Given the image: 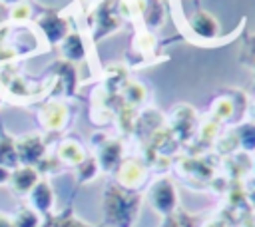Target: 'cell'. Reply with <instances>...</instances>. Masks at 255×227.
I'll return each instance as SVG.
<instances>
[{
	"label": "cell",
	"instance_id": "obj_1",
	"mask_svg": "<svg viewBox=\"0 0 255 227\" xmlns=\"http://www.w3.org/2000/svg\"><path fill=\"white\" fill-rule=\"evenodd\" d=\"M137 213V197L126 195L118 187H110L106 195V215L114 227H131Z\"/></svg>",
	"mask_w": 255,
	"mask_h": 227
},
{
	"label": "cell",
	"instance_id": "obj_2",
	"mask_svg": "<svg viewBox=\"0 0 255 227\" xmlns=\"http://www.w3.org/2000/svg\"><path fill=\"white\" fill-rule=\"evenodd\" d=\"M149 203L153 205V209L161 215H169L175 209L177 203V193L175 187L167 181V179H159L151 185L149 189Z\"/></svg>",
	"mask_w": 255,
	"mask_h": 227
},
{
	"label": "cell",
	"instance_id": "obj_3",
	"mask_svg": "<svg viewBox=\"0 0 255 227\" xmlns=\"http://www.w3.org/2000/svg\"><path fill=\"white\" fill-rule=\"evenodd\" d=\"M16 153H18V159H22L24 163H34L42 157L44 153V145L40 141V137L36 135H30V137H24L18 145H16Z\"/></svg>",
	"mask_w": 255,
	"mask_h": 227
},
{
	"label": "cell",
	"instance_id": "obj_4",
	"mask_svg": "<svg viewBox=\"0 0 255 227\" xmlns=\"http://www.w3.org/2000/svg\"><path fill=\"white\" fill-rule=\"evenodd\" d=\"M191 28H193V32L197 34V36H201V38H213L215 34H217V30H219V26H217V20L209 14V12H203V10H199V12H195L193 16H191Z\"/></svg>",
	"mask_w": 255,
	"mask_h": 227
},
{
	"label": "cell",
	"instance_id": "obj_5",
	"mask_svg": "<svg viewBox=\"0 0 255 227\" xmlns=\"http://www.w3.org/2000/svg\"><path fill=\"white\" fill-rule=\"evenodd\" d=\"M145 171H143V165L137 163V161H126L118 173V179L122 181V185L126 187H133V185H139V181L143 179Z\"/></svg>",
	"mask_w": 255,
	"mask_h": 227
},
{
	"label": "cell",
	"instance_id": "obj_6",
	"mask_svg": "<svg viewBox=\"0 0 255 227\" xmlns=\"http://www.w3.org/2000/svg\"><path fill=\"white\" fill-rule=\"evenodd\" d=\"M10 181H12V187L16 191L24 193V191H30L38 183V173H36V169H32V167L26 165V167L16 169L12 173V177H10Z\"/></svg>",
	"mask_w": 255,
	"mask_h": 227
},
{
	"label": "cell",
	"instance_id": "obj_7",
	"mask_svg": "<svg viewBox=\"0 0 255 227\" xmlns=\"http://www.w3.org/2000/svg\"><path fill=\"white\" fill-rule=\"evenodd\" d=\"M42 119L48 127L52 129H58L64 125L66 121V108L60 106V104H48L44 110H42Z\"/></svg>",
	"mask_w": 255,
	"mask_h": 227
},
{
	"label": "cell",
	"instance_id": "obj_8",
	"mask_svg": "<svg viewBox=\"0 0 255 227\" xmlns=\"http://www.w3.org/2000/svg\"><path fill=\"white\" fill-rule=\"evenodd\" d=\"M52 189L46 181H40L34 185V191H32V203L36 205L38 211H48L52 207Z\"/></svg>",
	"mask_w": 255,
	"mask_h": 227
},
{
	"label": "cell",
	"instance_id": "obj_9",
	"mask_svg": "<svg viewBox=\"0 0 255 227\" xmlns=\"http://www.w3.org/2000/svg\"><path fill=\"white\" fill-rule=\"evenodd\" d=\"M40 26H42V30L46 32V36H48L50 40H60V38L66 34V24H64L60 18H56V16H46V18H42Z\"/></svg>",
	"mask_w": 255,
	"mask_h": 227
},
{
	"label": "cell",
	"instance_id": "obj_10",
	"mask_svg": "<svg viewBox=\"0 0 255 227\" xmlns=\"http://www.w3.org/2000/svg\"><path fill=\"white\" fill-rule=\"evenodd\" d=\"M120 155H122V147H120V143H116V141L106 143V145L102 147V153H100L102 165H104L106 169H112V167L120 161Z\"/></svg>",
	"mask_w": 255,
	"mask_h": 227
},
{
	"label": "cell",
	"instance_id": "obj_11",
	"mask_svg": "<svg viewBox=\"0 0 255 227\" xmlns=\"http://www.w3.org/2000/svg\"><path fill=\"white\" fill-rule=\"evenodd\" d=\"M18 161V153H16V145L12 143V139L8 137H0V165H14Z\"/></svg>",
	"mask_w": 255,
	"mask_h": 227
},
{
	"label": "cell",
	"instance_id": "obj_12",
	"mask_svg": "<svg viewBox=\"0 0 255 227\" xmlns=\"http://www.w3.org/2000/svg\"><path fill=\"white\" fill-rule=\"evenodd\" d=\"M64 54L70 58V60H80L84 56V44L80 40V36L76 34H70L64 42Z\"/></svg>",
	"mask_w": 255,
	"mask_h": 227
},
{
	"label": "cell",
	"instance_id": "obj_13",
	"mask_svg": "<svg viewBox=\"0 0 255 227\" xmlns=\"http://www.w3.org/2000/svg\"><path fill=\"white\" fill-rule=\"evenodd\" d=\"M60 157L70 161V163H78L84 159V151L82 147L76 143V141H66L62 147H60Z\"/></svg>",
	"mask_w": 255,
	"mask_h": 227
},
{
	"label": "cell",
	"instance_id": "obj_14",
	"mask_svg": "<svg viewBox=\"0 0 255 227\" xmlns=\"http://www.w3.org/2000/svg\"><path fill=\"white\" fill-rule=\"evenodd\" d=\"M12 225L14 227H38V215L30 209H24V211L18 213V217Z\"/></svg>",
	"mask_w": 255,
	"mask_h": 227
},
{
	"label": "cell",
	"instance_id": "obj_15",
	"mask_svg": "<svg viewBox=\"0 0 255 227\" xmlns=\"http://www.w3.org/2000/svg\"><path fill=\"white\" fill-rule=\"evenodd\" d=\"M96 171H98L96 161H94V159H86V161H82V165H80V179H82V181L92 179V177L96 175Z\"/></svg>",
	"mask_w": 255,
	"mask_h": 227
},
{
	"label": "cell",
	"instance_id": "obj_16",
	"mask_svg": "<svg viewBox=\"0 0 255 227\" xmlns=\"http://www.w3.org/2000/svg\"><path fill=\"white\" fill-rule=\"evenodd\" d=\"M241 141L245 147L253 149L255 147V125H245L241 129Z\"/></svg>",
	"mask_w": 255,
	"mask_h": 227
},
{
	"label": "cell",
	"instance_id": "obj_17",
	"mask_svg": "<svg viewBox=\"0 0 255 227\" xmlns=\"http://www.w3.org/2000/svg\"><path fill=\"white\" fill-rule=\"evenodd\" d=\"M30 16V8L24 4V6H18L16 10H12V18L14 20H20V18H28Z\"/></svg>",
	"mask_w": 255,
	"mask_h": 227
},
{
	"label": "cell",
	"instance_id": "obj_18",
	"mask_svg": "<svg viewBox=\"0 0 255 227\" xmlns=\"http://www.w3.org/2000/svg\"><path fill=\"white\" fill-rule=\"evenodd\" d=\"M8 179H10V173H8V169L0 165V185H2V183H6Z\"/></svg>",
	"mask_w": 255,
	"mask_h": 227
},
{
	"label": "cell",
	"instance_id": "obj_19",
	"mask_svg": "<svg viewBox=\"0 0 255 227\" xmlns=\"http://www.w3.org/2000/svg\"><path fill=\"white\" fill-rule=\"evenodd\" d=\"M0 227H14V225H12V221H10L8 217H4V215L0 213Z\"/></svg>",
	"mask_w": 255,
	"mask_h": 227
},
{
	"label": "cell",
	"instance_id": "obj_20",
	"mask_svg": "<svg viewBox=\"0 0 255 227\" xmlns=\"http://www.w3.org/2000/svg\"><path fill=\"white\" fill-rule=\"evenodd\" d=\"M165 227H179V225H177V221H169V223H165Z\"/></svg>",
	"mask_w": 255,
	"mask_h": 227
},
{
	"label": "cell",
	"instance_id": "obj_21",
	"mask_svg": "<svg viewBox=\"0 0 255 227\" xmlns=\"http://www.w3.org/2000/svg\"><path fill=\"white\" fill-rule=\"evenodd\" d=\"M4 2H18V0H4Z\"/></svg>",
	"mask_w": 255,
	"mask_h": 227
}]
</instances>
